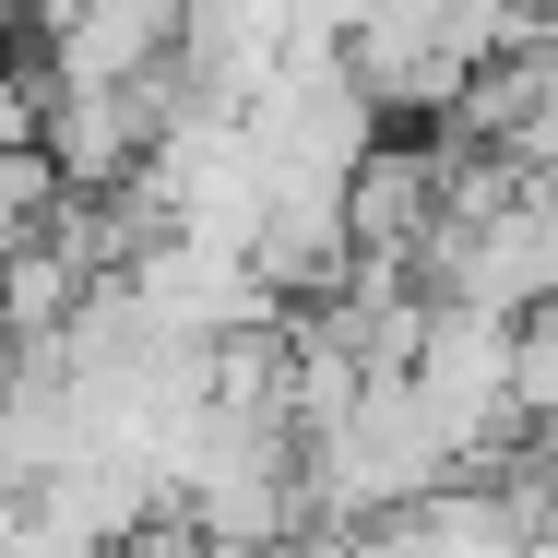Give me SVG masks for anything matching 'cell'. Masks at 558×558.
Instances as JSON below:
<instances>
[{"label":"cell","mask_w":558,"mask_h":558,"mask_svg":"<svg viewBox=\"0 0 558 558\" xmlns=\"http://www.w3.org/2000/svg\"><path fill=\"white\" fill-rule=\"evenodd\" d=\"M356 238H344V179H262V226H250V274L274 298H333Z\"/></svg>","instance_id":"cell-1"},{"label":"cell","mask_w":558,"mask_h":558,"mask_svg":"<svg viewBox=\"0 0 558 558\" xmlns=\"http://www.w3.org/2000/svg\"><path fill=\"white\" fill-rule=\"evenodd\" d=\"M179 48V0H72V24L48 36V96L72 84H143Z\"/></svg>","instance_id":"cell-2"},{"label":"cell","mask_w":558,"mask_h":558,"mask_svg":"<svg viewBox=\"0 0 558 558\" xmlns=\"http://www.w3.org/2000/svg\"><path fill=\"white\" fill-rule=\"evenodd\" d=\"M499 404H511V428H558V298L511 310V368H499Z\"/></svg>","instance_id":"cell-3"},{"label":"cell","mask_w":558,"mask_h":558,"mask_svg":"<svg viewBox=\"0 0 558 558\" xmlns=\"http://www.w3.org/2000/svg\"><path fill=\"white\" fill-rule=\"evenodd\" d=\"M108 558H215V547L191 535V511H155V523H131V535H119Z\"/></svg>","instance_id":"cell-4"}]
</instances>
